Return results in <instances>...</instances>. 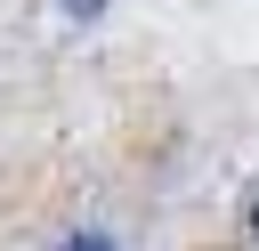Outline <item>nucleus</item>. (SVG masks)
Instances as JSON below:
<instances>
[{"label": "nucleus", "instance_id": "nucleus-1", "mask_svg": "<svg viewBox=\"0 0 259 251\" xmlns=\"http://www.w3.org/2000/svg\"><path fill=\"white\" fill-rule=\"evenodd\" d=\"M65 251H113V243H105V235H73Z\"/></svg>", "mask_w": 259, "mask_h": 251}, {"label": "nucleus", "instance_id": "nucleus-2", "mask_svg": "<svg viewBox=\"0 0 259 251\" xmlns=\"http://www.w3.org/2000/svg\"><path fill=\"white\" fill-rule=\"evenodd\" d=\"M65 8H73V16H97V8H105V0H65Z\"/></svg>", "mask_w": 259, "mask_h": 251}, {"label": "nucleus", "instance_id": "nucleus-3", "mask_svg": "<svg viewBox=\"0 0 259 251\" xmlns=\"http://www.w3.org/2000/svg\"><path fill=\"white\" fill-rule=\"evenodd\" d=\"M251 227H259V211H251Z\"/></svg>", "mask_w": 259, "mask_h": 251}]
</instances>
